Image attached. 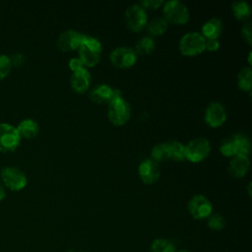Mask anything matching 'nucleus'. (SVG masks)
Segmentation results:
<instances>
[{
    "label": "nucleus",
    "mask_w": 252,
    "mask_h": 252,
    "mask_svg": "<svg viewBox=\"0 0 252 252\" xmlns=\"http://www.w3.org/2000/svg\"><path fill=\"white\" fill-rule=\"evenodd\" d=\"M79 58L85 67H92L98 63L102 51V45L98 38L85 34L78 48Z\"/></svg>",
    "instance_id": "obj_1"
},
{
    "label": "nucleus",
    "mask_w": 252,
    "mask_h": 252,
    "mask_svg": "<svg viewBox=\"0 0 252 252\" xmlns=\"http://www.w3.org/2000/svg\"><path fill=\"white\" fill-rule=\"evenodd\" d=\"M178 46L183 55H197L205 50V37L199 32H189L180 37Z\"/></svg>",
    "instance_id": "obj_2"
},
{
    "label": "nucleus",
    "mask_w": 252,
    "mask_h": 252,
    "mask_svg": "<svg viewBox=\"0 0 252 252\" xmlns=\"http://www.w3.org/2000/svg\"><path fill=\"white\" fill-rule=\"evenodd\" d=\"M211 152L210 141L205 137H197L184 145L185 158L192 162H199L206 158Z\"/></svg>",
    "instance_id": "obj_3"
},
{
    "label": "nucleus",
    "mask_w": 252,
    "mask_h": 252,
    "mask_svg": "<svg viewBox=\"0 0 252 252\" xmlns=\"http://www.w3.org/2000/svg\"><path fill=\"white\" fill-rule=\"evenodd\" d=\"M163 18L168 22L183 25L189 20V11L184 3L179 0H168L162 5Z\"/></svg>",
    "instance_id": "obj_4"
},
{
    "label": "nucleus",
    "mask_w": 252,
    "mask_h": 252,
    "mask_svg": "<svg viewBox=\"0 0 252 252\" xmlns=\"http://www.w3.org/2000/svg\"><path fill=\"white\" fill-rule=\"evenodd\" d=\"M107 116L114 125H123L131 116L129 102L124 97L110 101L107 106Z\"/></svg>",
    "instance_id": "obj_5"
},
{
    "label": "nucleus",
    "mask_w": 252,
    "mask_h": 252,
    "mask_svg": "<svg viewBox=\"0 0 252 252\" xmlns=\"http://www.w3.org/2000/svg\"><path fill=\"white\" fill-rule=\"evenodd\" d=\"M124 20L129 30L133 32H139L146 26L148 22L146 9L139 3L131 4L125 10Z\"/></svg>",
    "instance_id": "obj_6"
},
{
    "label": "nucleus",
    "mask_w": 252,
    "mask_h": 252,
    "mask_svg": "<svg viewBox=\"0 0 252 252\" xmlns=\"http://www.w3.org/2000/svg\"><path fill=\"white\" fill-rule=\"evenodd\" d=\"M0 175L4 185L13 191L22 190L28 183V178L25 172L16 166L3 167Z\"/></svg>",
    "instance_id": "obj_7"
},
{
    "label": "nucleus",
    "mask_w": 252,
    "mask_h": 252,
    "mask_svg": "<svg viewBox=\"0 0 252 252\" xmlns=\"http://www.w3.org/2000/svg\"><path fill=\"white\" fill-rule=\"evenodd\" d=\"M189 214L196 220L207 219L213 213L211 201L202 194H196L191 197L187 204Z\"/></svg>",
    "instance_id": "obj_8"
},
{
    "label": "nucleus",
    "mask_w": 252,
    "mask_h": 252,
    "mask_svg": "<svg viewBox=\"0 0 252 252\" xmlns=\"http://www.w3.org/2000/svg\"><path fill=\"white\" fill-rule=\"evenodd\" d=\"M21 137L17 128L9 123L0 122V152H13L20 145Z\"/></svg>",
    "instance_id": "obj_9"
},
{
    "label": "nucleus",
    "mask_w": 252,
    "mask_h": 252,
    "mask_svg": "<svg viewBox=\"0 0 252 252\" xmlns=\"http://www.w3.org/2000/svg\"><path fill=\"white\" fill-rule=\"evenodd\" d=\"M137 53L134 48L129 46H118L111 50L109 59L111 63L118 68H128L137 61Z\"/></svg>",
    "instance_id": "obj_10"
},
{
    "label": "nucleus",
    "mask_w": 252,
    "mask_h": 252,
    "mask_svg": "<svg viewBox=\"0 0 252 252\" xmlns=\"http://www.w3.org/2000/svg\"><path fill=\"white\" fill-rule=\"evenodd\" d=\"M205 121L211 127H219L226 119V110L220 101H213L208 104L204 115Z\"/></svg>",
    "instance_id": "obj_11"
},
{
    "label": "nucleus",
    "mask_w": 252,
    "mask_h": 252,
    "mask_svg": "<svg viewBox=\"0 0 252 252\" xmlns=\"http://www.w3.org/2000/svg\"><path fill=\"white\" fill-rule=\"evenodd\" d=\"M85 33H82L76 30H66L62 32L57 40L56 44L59 49L63 51H70L78 49Z\"/></svg>",
    "instance_id": "obj_12"
},
{
    "label": "nucleus",
    "mask_w": 252,
    "mask_h": 252,
    "mask_svg": "<svg viewBox=\"0 0 252 252\" xmlns=\"http://www.w3.org/2000/svg\"><path fill=\"white\" fill-rule=\"evenodd\" d=\"M138 173L144 183L151 184L158 179L160 170L158 162L154 161L152 158H146L140 162Z\"/></svg>",
    "instance_id": "obj_13"
},
{
    "label": "nucleus",
    "mask_w": 252,
    "mask_h": 252,
    "mask_svg": "<svg viewBox=\"0 0 252 252\" xmlns=\"http://www.w3.org/2000/svg\"><path fill=\"white\" fill-rule=\"evenodd\" d=\"M91 82H92V76L86 67H83L79 70L74 71L70 78L71 87L77 93L86 92L89 89Z\"/></svg>",
    "instance_id": "obj_14"
},
{
    "label": "nucleus",
    "mask_w": 252,
    "mask_h": 252,
    "mask_svg": "<svg viewBox=\"0 0 252 252\" xmlns=\"http://www.w3.org/2000/svg\"><path fill=\"white\" fill-rule=\"evenodd\" d=\"M250 166V159L248 156H243V155H235L231 157L227 169L230 175L234 177H243Z\"/></svg>",
    "instance_id": "obj_15"
},
{
    "label": "nucleus",
    "mask_w": 252,
    "mask_h": 252,
    "mask_svg": "<svg viewBox=\"0 0 252 252\" xmlns=\"http://www.w3.org/2000/svg\"><path fill=\"white\" fill-rule=\"evenodd\" d=\"M223 25L220 18L214 17L206 21L202 26V34L205 38H218L222 32Z\"/></svg>",
    "instance_id": "obj_16"
},
{
    "label": "nucleus",
    "mask_w": 252,
    "mask_h": 252,
    "mask_svg": "<svg viewBox=\"0 0 252 252\" xmlns=\"http://www.w3.org/2000/svg\"><path fill=\"white\" fill-rule=\"evenodd\" d=\"M16 128L20 137L26 139L34 138L39 132V126L37 122L32 118L23 119Z\"/></svg>",
    "instance_id": "obj_17"
},
{
    "label": "nucleus",
    "mask_w": 252,
    "mask_h": 252,
    "mask_svg": "<svg viewBox=\"0 0 252 252\" xmlns=\"http://www.w3.org/2000/svg\"><path fill=\"white\" fill-rule=\"evenodd\" d=\"M112 88L106 84L94 86L90 92V98L96 103H109Z\"/></svg>",
    "instance_id": "obj_18"
},
{
    "label": "nucleus",
    "mask_w": 252,
    "mask_h": 252,
    "mask_svg": "<svg viewBox=\"0 0 252 252\" xmlns=\"http://www.w3.org/2000/svg\"><path fill=\"white\" fill-rule=\"evenodd\" d=\"M166 146V151H167V156L168 159H173L176 161L183 160L185 158V154H184V145L177 141V140H170L167 142H164Z\"/></svg>",
    "instance_id": "obj_19"
},
{
    "label": "nucleus",
    "mask_w": 252,
    "mask_h": 252,
    "mask_svg": "<svg viewBox=\"0 0 252 252\" xmlns=\"http://www.w3.org/2000/svg\"><path fill=\"white\" fill-rule=\"evenodd\" d=\"M235 148L236 155L248 156L250 152V139L244 133H236L231 136Z\"/></svg>",
    "instance_id": "obj_20"
},
{
    "label": "nucleus",
    "mask_w": 252,
    "mask_h": 252,
    "mask_svg": "<svg viewBox=\"0 0 252 252\" xmlns=\"http://www.w3.org/2000/svg\"><path fill=\"white\" fill-rule=\"evenodd\" d=\"M167 26V21L163 17H155L146 24L148 32L152 35L162 34L166 31Z\"/></svg>",
    "instance_id": "obj_21"
},
{
    "label": "nucleus",
    "mask_w": 252,
    "mask_h": 252,
    "mask_svg": "<svg viewBox=\"0 0 252 252\" xmlns=\"http://www.w3.org/2000/svg\"><path fill=\"white\" fill-rule=\"evenodd\" d=\"M231 10L238 20H246L251 15V7L245 0H235L231 3Z\"/></svg>",
    "instance_id": "obj_22"
},
{
    "label": "nucleus",
    "mask_w": 252,
    "mask_h": 252,
    "mask_svg": "<svg viewBox=\"0 0 252 252\" xmlns=\"http://www.w3.org/2000/svg\"><path fill=\"white\" fill-rule=\"evenodd\" d=\"M156 47V42L154 38L150 35L141 36L135 43V52L137 54H149L151 53Z\"/></svg>",
    "instance_id": "obj_23"
},
{
    "label": "nucleus",
    "mask_w": 252,
    "mask_h": 252,
    "mask_svg": "<svg viewBox=\"0 0 252 252\" xmlns=\"http://www.w3.org/2000/svg\"><path fill=\"white\" fill-rule=\"evenodd\" d=\"M237 86L243 91H251L252 88V69L246 66L240 69L237 74Z\"/></svg>",
    "instance_id": "obj_24"
},
{
    "label": "nucleus",
    "mask_w": 252,
    "mask_h": 252,
    "mask_svg": "<svg viewBox=\"0 0 252 252\" xmlns=\"http://www.w3.org/2000/svg\"><path fill=\"white\" fill-rule=\"evenodd\" d=\"M151 252H175L174 244L166 238H156L150 246Z\"/></svg>",
    "instance_id": "obj_25"
},
{
    "label": "nucleus",
    "mask_w": 252,
    "mask_h": 252,
    "mask_svg": "<svg viewBox=\"0 0 252 252\" xmlns=\"http://www.w3.org/2000/svg\"><path fill=\"white\" fill-rule=\"evenodd\" d=\"M207 219L208 226L210 227V229L214 231H220L225 225V220L223 216H221L219 213H212Z\"/></svg>",
    "instance_id": "obj_26"
},
{
    "label": "nucleus",
    "mask_w": 252,
    "mask_h": 252,
    "mask_svg": "<svg viewBox=\"0 0 252 252\" xmlns=\"http://www.w3.org/2000/svg\"><path fill=\"white\" fill-rule=\"evenodd\" d=\"M151 158L156 162L163 161L165 159H168L165 143L157 144L153 147V149L151 151Z\"/></svg>",
    "instance_id": "obj_27"
},
{
    "label": "nucleus",
    "mask_w": 252,
    "mask_h": 252,
    "mask_svg": "<svg viewBox=\"0 0 252 252\" xmlns=\"http://www.w3.org/2000/svg\"><path fill=\"white\" fill-rule=\"evenodd\" d=\"M220 152L225 157H233L236 155L233 140L231 137L224 138L220 145Z\"/></svg>",
    "instance_id": "obj_28"
},
{
    "label": "nucleus",
    "mask_w": 252,
    "mask_h": 252,
    "mask_svg": "<svg viewBox=\"0 0 252 252\" xmlns=\"http://www.w3.org/2000/svg\"><path fill=\"white\" fill-rule=\"evenodd\" d=\"M12 67L10 57L6 54H0V81L9 75Z\"/></svg>",
    "instance_id": "obj_29"
},
{
    "label": "nucleus",
    "mask_w": 252,
    "mask_h": 252,
    "mask_svg": "<svg viewBox=\"0 0 252 252\" xmlns=\"http://www.w3.org/2000/svg\"><path fill=\"white\" fill-rule=\"evenodd\" d=\"M251 31H252L251 23L250 22H245L242 25V28H241V34H242V37L249 44H251V42H252V32Z\"/></svg>",
    "instance_id": "obj_30"
},
{
    "label": "nucleus",
    "mask_w": 252,
    "mask_h": 252,
    "mask_svg": "<svg viewBox=\"0 0 252 252\" xmlns=\"http://www.w3.org/2000/svg\"><path fill=\"white\" fill-rule=\"evenodd\" d=\"M163 1L162 0H143L141 1L139 4L144 7L145 9L146 8H150V9H156V8H158L159 6L163 5Z\"/></svg>",
    "instance_id": "obj_31"
},
{
    "label": "nucleus",
    "mask_w": 252,
    "mask_h": 252,
    "mask_svg": "<svg viewBox=\"0 0 252 252\" xmlns=\"http://www.w3.org/2000/svg\"><path fill=\"white\" fill-rule=\"evenodd\" d=\"M220 47V41L218 38H205V49L215 51Z\"/></svg>",
    "instance_id": "obj_32"
},
{
    "label": "nucleus",
    "mask_w": 252,
    "mask_h": 252,
    "mask_svg": "<svg viewBox=\"0 0 252 252\" xmlns=\"http://www.w3.org/2000/svg\"><path fill=\"white\" fill-rule=\"evenodd\" d=\"M10 57V60H11V63H12V66H21L24 61H25V56L24 54L20 53V52H16V53H13Z\"/></svg>",
    "instance_id": "obj_33"
},
{
    "label": "nucleus",
    "mask_w": 252,
    "mask_h": 252,
    "mask_svg": "<svg viewBox=\"0 0 252 252\" xmlns=\"http://www.w3.org/2000/svg\"><path fill=\"white\" fill-rule=\"evenodd\" d=\"M85 67V65L83 64L82 60L79 57H73L69 60V68L74 72L76 70H79L81 68Z\"/></svg>",
    "instance_id": "obj_34"
},
{
    "label": "nucleus",
    "mask_w": 252,
    "mask_h": 252,
    "mask_svg": "<svg viewBox=\"0 0 252 252\" xmlns=\"http://www.w3.org/2000/svg\"><path fill=\"white\" fill-rule=\"evenodd\" d=\"M123 97V94H122V92L118 89H113L111 90V94H110V101L114 100V99H117V98H121ZM109 101V102H110Z\"/></svg>",
    "instance_id": "obj_35"
},
{
    "label": "nucleus",
    "mask_w": 252,
    "mask_h": 252,
    "mask_svg": "<svg viewBox=\"0 0 252 252\" xmlns=\"http://www.w3.org/2000/svg\"><path fill=\"white\" fill-rule=\"evenodd\" d=\"M5 195H6V192H5L4 186L0 183V201H2L5 198Z\"/></svg>",
    "instance_id": "obj_36"
},
{
    "label": "nucleus",
    "mask_w": 252,
    "mask_h": 252,
    "mask_svg": "<svg viewBox=\"0 0 252 252\" xmlns=\"http://www.w3.org/2000/svg\"><path fill=\"white\" fill-rule=\"evenodd\" d=\"M178 252H190L189 250H186V249H182V250H179Z\"/></svg>",
    "instance_id": "obj_37"
},
{
    "label": "nucleus",
    "mask_w": 252,
    "mask_h": 252,
    "mask_svg": "<svg viewBox=\"0 0 252 252\" xmlns=\"http://www.w3.org/2000/svg\"><path fill=\"white\" fill-rule=\"evenodd\" d=\"M82 252H87V251H82Z\"/></svg>",
    "instance_id": "obj_38"
}]
</instances>
